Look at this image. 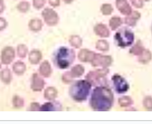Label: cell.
I'll list each match as a JSON object with an SVG mask.
<instances>
[{"instance_id":"cell-1","label":"cell","mask_w":152,"mask_h":124,"mask_svg":"<svg viewBox=\"0 0 152 124\" xmlns=\"http://www.w3.org/2000/svg\"><path fill=\"white\" fill-rule=\"evenodd\" d=\"M113 104V94L106 87H97L94 89L90 99V105L95 111H108Z\"/></svg>"},{"instance_id":"cell-2","label":"cell","mask_w":152,"mask_h":124,"mask_svg":"<svg viewBox=\"0 0 152 124\" xmlns=\"http://www.w3.org/2000/svg\"><path fill=\"white\" fill-rule=\"evenodd\" d=\"M91 89V84L87 80H79L74 82L69 89V94L74 100L83 102L86 100Z\"/></svg>"},{"instance_id":"cell-3","label":"cell","mask_w":152,"mask_h":124,"mask_svg":"<svg viewBox=\"0 0 152 124\" xmlns=\"http://www.w3.org/2000/svg\"><path fill=\"white\" fill-rule=\"evenodd\" d=\"M75 58V53L72 49L67 47H61L56 51L54 56V61L56 67L60 69H67L73 64Z\"/></svg>"},{"instance_id":"cell-4","label":"cell","mask_w":152,"mask_h":124,"mask_svg":"<svg viewBox=\"0 0 152 124\" xmlns=\"http://www.w3.org/2000/svg\"><path fill=\"white\" fill-rule=\"evenodd\" d=\"M115 41L120 47H127L134 42V34L129 28H122L115 35Z\"/></svg>"},{"instance_id":"cell-5","label":"cell","mask_w":152,"mask_h":124,"mask_svg":"<svg viewBox=\"0 0 152 124\" xmlns=\"http://www.w3.org/2000/svg\"><path fill=\"white\" fill-rule=\"evenodd\" d=\"M112 82L114 90L120 94L127 92L130 88L126 79L118 74H115L112 77Z\"/></svg>"},{"instance_id":"cell-6","label":"cell","mask_w":152,"mask_h":124,"mask_svg":"<svg viewBox=\"0 0 152 124\" xmlns=\"http://www.w3.org/2000/svg\"><path fill=\"white\" fill-rule=\"evenodd\" d=\"M14 58V49L11 47H6L2 52V61L5 65H8Z\"/></svg>"},{"instance_id":"cell-7","label":"cell","mask_w":152,"mask_h":124,"mask_svg":"<svg viewBox=\"0 0 152 124\" xmlns=\"http://www.w3.org/2000/svg\"><path fill=\"white\" fill-rule=\"evenodd\" d=\"M0 77H1V79L4 82L9 83L10 81H11V73H10V71L8 70H4L0 73Z\"/></svg>"},{"instance_id":"cell-8","label":"cell","mask_w":152,"mask_h":124,"mask_svg":"<svg viewBox=\"0 0 152 124\" xmlns=\"http://www.w3.org/2000/svg\"><path fill=\"white\" fill-rule=\"evenodd\" d=\"M41 111H57V108L53 103H45L41 108Z\"/></svg>"},{"instance_id":"cell-9","label":"cell","mask_w":152,"mask_h":124,"mask_svg":"<svg viewBox=\"0 0 152 124\" xmlns=\"http://www.w3.org/2000/svg\"><path fill=\"white\" fill-rule=\"evenodd\" d=\"M14 70L17 73H21L24 70V65L21 63H17L14 65Z\"/></svg>"},{"instance_id":"cell-10","label":"cell","mask_w":152,"mask_h":124,"mask_svg":"<svg viewBox=\"0 0 152 124\" xmlns=\"http://www.w3.org/2000/svg\"><path fill=\"white\" fill-rule=\"evenodd\" d=\"M144 105L147 109L152 110V98L147 97L144 101Z\"/></svg>"},{"instance_id":"cell-11","label":"cell","mask_w":152,"mask_h":124,"mask_svg":"<svg viewBox=\"0 0 152 124\" xmlns=\"http://www.w3.org/2000/svg\"><path fill=\"white\" fill-rule=\"evenodd\" d=\"M6 21L3 18H0V31L3 30L6 27Z\"/></svg>"},{"instance_id":"cell-12","label":"cell","mask_w":152,"mask_h":124,"mask_svg":"<svg viewBox=\"0 0 152 124\" xmlns=\"http://www.w3.org/2000/svg\"><path fill=\"white\" fill-rule=\"evenodd\" d=\"M2 10H3V4L2 0H0V12H2Z\"/></svg>"},{"instance_id":"cell-13","label":"cell","mask_w":152,"mask_h":124,"mask_svg":"<svg viewBox=\"0 0 152 124\" xmlns=\"http://www.w3.org/2000/svg\"><path fill=\"white\" fill-rule=\"evenodd\" d=\"M0 68H1V65H0Z\"/></svg>"}]
</instances>
